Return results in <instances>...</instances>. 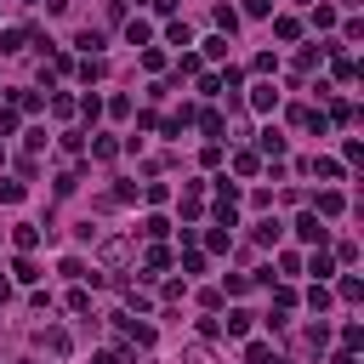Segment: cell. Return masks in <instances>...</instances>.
<instances>
[{"instance_id":"cell-1","label":"cell","mask_w":364,"mask_h":364,"mask_svg":"<svg viewBox=\"0 0 364 364\" xmlns=\"http://www.w3.org/2000/svg\"><path fill=\"white\" fill-rule=\"evenodd\" d=\"M296 239H307V245H324V239H330V228H324L313 210H301V216H296Z\"/></svg>"},{"instance_id":"cell-36","label":"cell","mask_w":364,"mask_h":364,"mask_svg":"<svg viewBox=\"0 0 364 364\" xmlns=\"http://www.w3.org/2000/svg\"><path fill=\"white\" fill-rule=\"evenodd\" d=\"M23 199V182H0V205H17Z\"/></svg>"},{"instance_id":"cell-43","label":"cell","mask_w":364,"mask_h":364,"mask_svg":"<svg viewBox=\"0 0 364 364\" xmlns=\"http://www.w3.org/2000/svg\"><path fill=\"white\" fill-rule=\"evenodd\" d=\"M23 364H28V358H23Z\"/></svg>"},{"instance_id":"cell-42","label":"cell","mask_w":364,"mask_h":364,"mask_svg":"<svg viewBox=\"0 0 364 364\" xmlns=\"http://www.w3.org/2000/svg\"><path fill=\"white\" fill-rule=\"evenodd\" d=\"M6 296H11V284H6V279H0V301H6Z\"/></svg>"},{"instance_id":"cell-39","label":"cell","mask_w":364,"mask_h":364,"mask_svg":"<svg viewBox=\"0 0 364 364\" xmlns=\"http://www.w3.org/2000/svg\"><path fill=\"white\" fill-rule=\"evenodd\" d=\"M154 11H159V17H171V11H176V0H154Z\"/></svg>"},{"instance_id":"cell-32","label":"cell","mask_w":364,"mask_h":364,"mask_svg":"<svg viewBox=\"0 0 364 364\" xmlns=\"http://www.w3.org/2000/svg\"><path fill=\"white\" fill-rule=\"evenodd\" d=\"M256 239H262V245H273V239H279V222H273V216H267V222H256Z\"/></svg>"},{"instance_id":"cell-23","label":"cell","mask_w":364,"mask_h":364,"mask_svg":"<svg viewBox=\"0 0 364 364\" xmlns=\"http://www.w3.org/2000/svg\"><path fill=\"white\" fill-rule=\"evenodd\" d=\"M199 63H205L199 51H182V63H176V80H182V74H199Z\"/></svg>"},{"instance_id":"cell-26","label":"cell","mask_w":364,"mask_h":364,"mask_svg":"<svg viewBox=\"0 0 364 364\" xmlns=\"http://www.w3.org/2000/svg\"><path fill=\"white\" fill-rule=\"evenodd\" d=\"M341 159H347V165H358V159H364V142H358V136H347V142H341Z\"/></svg>"},{"instance_id":"cell-22","label":"cell","mask_w":364,"mask_h":364,"mask_svg":"<svg viewBox=\"0 0 364 364\" xmlns=\"http://www.w3.org/2000/svg\"><path fill=\"white\" fill-rule=\"evenodd\" d=\"M273 34H279V40H296V34H301V23H296V17H279V23H273Z\"/></svg>"},{"instance_id":"cell-3","label":"cell","mask_w":364,"mask_h":364,"mask_svg":"<svg viewBox=\"0 0 364 364\" xmlns=\"http://www.w3.org/2000/svg\"><path fill=\"white\" fill-rule=\"evenodd\" d=\"M193 119H199V131H205L210 142H222V136H228V125H222V114H216V108H205V114H193Z\"/></svg>"},{"instance_id":"cell-20","label":"cell","mask_w":364,"mask_h":364,"mask_svg":"<svg viewBox=\"0 0 364 364\" xmlns=\"http://www.w3.org/2000/svg\"><path fill=\"white\" fill-rule=\"evenodd\" d=\"M23 40H28V28H6L0 34V51H23Z\"/></svg>"},{"instance_id":"cell-29","label":"cell","mask_w":364,"mask_h":364,"mask_svg":"<svg viewBox=\"0 0 364 364\" xmlns=\"http://www.w3.org/2000/svg\"><path fill=\"white\" fill-rule=\"evenodd\" d=\"M205 57H228V34H210L205 40Z\"/></svg>"},{"instance_id":"cell-24","label":"cell","mask_w":364,"mask_h":364,"mask_svg":"<svg viewBox=\"0 0 364 364\" xmlns=\"http://www.w3.org/2000/svg\"><path fill=\"white\" fill-rule=\"evenodd\" d=\"M324 119H336V125H353V102H330V114Z\"/></svg>"},{"instance_id":"cell-4","label":"cell","mask_w":364,"mask_h":364,"mask_svg":"<svg viewBox=\"0 0 364 364\" xmlns=\"http://www.w3.org/2000/svg\"><path fill=\"white\" fill-rule=\"evenodd\" d=\"M256 154H262V159H284V136H279V131H262V136H256Z\"/></svg>"},{"instance_id":"cell-28","label":"cell","mask_w":364,"mask_h":364,"mask_svg":"<svg viewBox=\"0 0 364 364\" xmlns=\"http://www.w3.org/2000/svg\"><path fill=\"white\" fill-rule=\"evenodd\" d=\"M307 307H313V313H324V307H330V290H324V284H313V290H307Z\"/></svg>"},{"instance_id":"cell-41","label":"cell","mask_w":364,"mask_h":364,"mask_svg":"<svg viewBox=\"0 0 364 364\" xmlns=\"http://www.w3.org/2000/svg\"><path fill=\"white\" fill-rule=\"evenodd\" d=\"M336 364H358V358H353V353H341V358H336Z\"/></svg>"},{"instance_id":"cell-25","label":"cell","mask_w":364,"mask_h":364,"mask_svg":"<svg viewBox=\"0 0 364 364\" xmlns=\"http://www.w3.org/2000/svg\"><path fill=\"white\" fill-rule=\"evenodd\" d=\"M91 154H97V159H114V154H119V142H114V136H97V142H91Z\"/></svg>"},{"instance_id":"cell-14","label":"cell","mask_w":364,"mask_h":364,"mask_svg":"<svg viewBox=\"0 0 364 364\" xmlns=\"http://www.w3.org/2000/svg\"><path fill=\"white\" fill-rule=\"evenodd\" d=\"M307 171H313V176H324V182H336V176H341V159H324V154H318Z\"/></svg>"},{"instance_id":"cell-33","label":"cell","mask_w":364,"mask_h":364,"mask_svg":"<svg viewBox=\"0 0 364 364\" xmlns=\"http://www.w3.org/2000/svg\"><path fill=\"white\" fill-rule=\"evenodd\" d=\"M273 301H279V313H290V307H296V290H290V284H279V290H273Z\"/></svg>"},{"instance_id":"cell-6","label":"cell","mask_w":364,"mask_h":364,"mask_svg":"<svg viewBox=\"0 0 364 364\" xmlns=\"http://www.w3.org/2000/svg\"><path fill=\"white\" fill-rule=\"evenodd\" d=\"M97 256H102L108 267H119V262L131 256V245H125V239H102V245H97Z\"/></svg>"},{"instance_id":"cell-11","label":"cell","mask_w":364,"mask_h":364,"mask_svg":"<svg viewBox=\"0 0 364 364\" xmlns=\"http://www.w3.org/2000/svg\"><path fill=\"white\" fill-rule=\"evenodd\" d=\"M245 364H284V358H279L267 341H250V347H245Z\"/></svg>"},{"instance_id":"cell-27","label":"cell","mask_w":364,"mask_h":364,"mask_svg":"<svg viewBox=\"0 0 364 364\" xmlns=\"http://www.w3.org/2000/svg\"><path fill=\"white\" fill-rule=\"evenodd\" d=\"M142 233H148V239H165V233H171V222H165V216H148V222H142Z\"/></svg>"},{"instance_id":"cell-31","label":"cell","mask_w":364,"mask_h":364,"mask_svg":"<svg viewBox=\"0 0 364 364\" xmlns=\"http://www.w3.org/2000/svg\"><path fill=\"white\" fill-rule=\"evenodd\" d=\"M11 102H17V108H23V114H34V108H40V91H17V97H11Z\"/></svg>"},{"instance_id":"cell-30","label":"cell","mask_w":364,"mask_h":364,"mask_svg":"<svg viewBox=\"0 0 364 364\" xmlns=\"http://www.w3.org/2000/svg\"><path fill=\"white\" fill-rule=\"evenodd\" d=\"M324 51H330V46H307V51H301V63H296V68H301V74H307V68H313V63H318V57H324Z\"/></svg>"},{"instance_id":"cell-34","label":"cell","mask_w":364,"mask_h":364,"mask_svg":"<svg viewBox=\"0 0 364 364\" xmlns=\"http://www.w3.org/2000/svg\"><path fill=\"white\" fill-rule=\"evenodd\" d=\"M68 313H91V296L85 290H68Z\"/></svg>"},{"instance_id":"cell-19","label":"cell","mask_w":364,"mask_h":364,"mask_svg":"<svg viewBox=\"0 0 364 364\" xmlns=\"http://www.w3.org/2000/svg\"><path fill=\"white\" fill-rule=\"evenodd\" d=\"M148 34H154V28H148L142 17H131V23H125V40H131V46H148Z\"/></svg>"},{"instance_id":"cell-40","label":"cell","mask_w":364,"mask_h":364,"mask_svg":"<svg viewBox=\"0 0 364 364\" xmlns=\"http://www.w3.org/2000/svg\"><path fill=\"white\" fill-rule=\"evenodd\" d=\"M91 364H119V353H97V358H91Z\"/></svg>"},{"instance_id":"cell-12","label":"cell","mask_w":364,"mask_h":364,"mask_svg":"<svg viewBox=\"0 0 364 364\" xmlns=\"http://www.w3.org/2000/svg\"><path fill=\"white\" fill-rule=\"evenodd\" d=\"M222 330H228V336H250V313H245V307H233V313L222 318Z\"/></svg>"},{"instance_id":"cell-17","label":"cell","mask_w":364,"mask_h":364,"mask_svg":"<svg viewBox=\"0 0 364 364\" xmlns=\"http://www.w3.org/2000/svg\"><path fill=\"white\" fill-rule=\"evenodd\" d=\"M182 364H216V353L205 341H193V347H182Z\"/></svg>"},{"instance_id":"cell-18","label":"cell","mask_w":364,"mask_h":364,"mask_svg":"<svg viewBox=\"0 0 364 364\" xmlns=\"http://www.w3.org/2000/svg\"><path fill=\"white\" fill-rule=\"evenodd\" d=\"M239 28V11L233 6H216V34H233Z\"/></svg>"},{"instance_id":"cell-16","label":"cell","mask_w":364,"mask_h":364,"mask_svg":"<svg viewBox=\"0 0 364 364\" xmlns=\"http://www.w3.org/2000/svg\"><path fill=\"white\" fill-rule=\"evenodd\" d=\"M11 279H17V284H34V279H40V267H34L28 256H17V262H11Z\"/></svg>"},{"instance_id":"cell-37","label":"cell","mask_w":364,"mask_h":364,"mask_svg":"<svg viewBox=\"0 0 364 364\" xmlns=\"http://www.w3.org/2000/svg\"><path fill=\"white\" fill-rule=\"evenodd\" d=\"M273 11V0H245V17H267Z\"/></svg>"},{"instance_id":"cell-7","label":"cell","mask_w":364,"mask_h":364,"mask_svg":"<svg viewBox=\"0 0 364 364\" xmlns=\"http://www.w3.org/2000/svg\"><path fill=\"white\" fill-rule=\"evenodd\" d=\"M119 336H125L131 347H154V330H148V324H131V318H119Z\"/></svg>"},{"instance_id":"cell-13","label":"cell","mask_w":364,"mask_h":364,"mask_svg":"<svg viewBox=\"0 0 364 364\" xmlns=\"http://www.w3.org/2000/svg\"><path fill=\"white\" fill-rule=\"evenodd\" d=\"M74 46H80L85 57H97V51H102V28H80V40H74Z\"/></svg>"},{"instance_id":"cell-38","label":"cell","mask_w":364,"mask_h":364,"mask_svg":"<svg viewBox=\"0 0 364 364\" xmlns=\"http://www.w3.org/2000/svg\"><path fill=\"white\" fill-rule=\"evenodd\" d=\"M17 131V108H0V136H11Z\"/></svg>"},{"instance_id":"cell-21","label":"cell","mask_w":364,"mask_h":364,"mask_svg":"<svg viewBox=\"0 0 364 364\" xmlns=\"http://www.w3.org/2000/svg\"><path fill=\"white\" fill-rule=\"evenodd\" d=\"M336 296H341V301H358V296H364V284H358V279H353V273H347V279H341V284H336Z\"/></svg>"},{"instance_id":"cell-2","label":"cell","mask_w":364,"mask_h":364,"mask_svg":"<svg viewBox=\"0 0 364 364\" xmlns=\"http://www.w3.org/2000/svg\"><path fill=\"white\" fill-rule=\"evenodd\" d=\"M40 347H46L51 358H68V330H57V324H51V330H40Z\"/></svg>"},{"instance_id":"cell-35","label":"cell","mask_w":364,"mask_h":364,"mask_svg":"<svg viewBox=\"0 0 364 364\" xmlns=\"http://www.w3.org/2000/svg\"><path fill=\"white\" fill-rule=\"evenodd\" d=\"M358 341H364V330H358V324H341V347H347V353H353V347H358Z\"/></svg>"},{"instance_id":"cell-8","label":"cell","mask_w":364,"mask_h":364,"mask_svg":"<svg viewBox=\"0 0 364 364\" xmlns=\"http://www.w3.org/2000/svg\"><path fill=\"white\" fill-rule=\"evenodd\" d=\"M273 102H279V91H273L267 80H262V85H250V108H256V114H267Z\"/></svg>"},{"instance_id":"cell-9","label":"cell","mask_w":364,"mask_h":364,"mask_svg":"<svg viewBox=\"0 0 364 364\" xmlns=\"http://www.w3.org/2000/svg\"><path fill=\"white\" fill-rule=\"evenodd\" d=\"M233 171H239V176H256V171H262V154H256V148H239V154H233Z\"/></svg>"},{"instance_id":"cell-15","label":"cell","mask_w":364,"mask_h":364,"mask_svg":"<svg viewBox=\"0 0 364 364\" xmlns=\"http://www.w3.org/2000/svg\"><path fill=\"white\" fill-rule=\"evenodd\" d=\"M165 267H171V250H165V245H148V279L165 273Z\"/></svg>"},{"instance_id":"cell-10","label":"cell","mask_w":364,"mask_h":364,"mask_svg":"<svg viewBox=\"0 0 364 364\" xmlns=\"http://www.w3.org/2000/svg\"><path fill=\"white\" fill-rule=\"evenodd\" d=\"M341 210H347V199H341L336 188H324V193H318V210H313V216H341Z\"/></svg>"},{"instance_id":"cell-5","label":"cell","mask_w":364,"mask_h":364,"mask_svg":"<svg viewBox=\"0 0 364 364\" xmlns=\"http://www.w3.org/2000/svg\"><path fill=\"white\" fill-rule=\"evenodd\" d=\"M11 245H17V250H34V245H40V222H17V228H11Z\"/></svg>"}]
</instances>
